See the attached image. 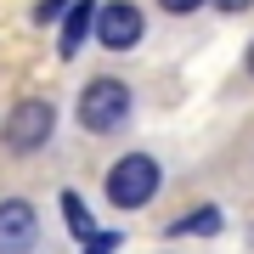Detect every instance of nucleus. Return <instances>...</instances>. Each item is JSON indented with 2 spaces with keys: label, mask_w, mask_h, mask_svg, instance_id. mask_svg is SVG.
Returning a JSON list of instances; mask_svg holds the SVG:
<instances>
[{
  "label": "nucleus",
  "mask_w": 254,
  "mask_h": 254,
  "mask_svg": "<svg viewBox=\"0 0 254 254\" xmlns=\"http://www.w3.org/2000/svg\"><path fill=\"white\" fill-rule=\"evenodd\" d=\"M79 125L91 130V136H119V130L130 125V85L113 79V73H102L79 91Z\"/></svg>",
  "instance_id": "1"
},
{
  "label": "nucleus",
  "mask_w": 254,
  "mask_h": 254,
  "mask_svg": "<svg viewBox=\"0 0 254 254\" xmlns=\"http://www.w3.org/2000/svg\"><path fill=\"white\" fill-rule=\"evenodd\" d=\"M158 181H164V170H158L153 153H125L108 170V203L113 209H141V203L158 198Z\"/></svg>",
  "instance_id": "2"
},
{
  "label": "nucleus",
  "mask_w": 254,
  "mask_h": 254,
  "mask_svg": "<svg viewBox=\"0 0 254 254\" xmlns=\"http://www.w3.org/2000/svg\"><path fill=\"white\" fill-rule=\"evenodd\" d=\"M51 130H57V108L46 96H23L17 108L6 113V147L11 153H40V147L51 141Z\"/></svg>",
  "instance_id": "3"
},
{
  "label": "nucleus",
  "mask_w": 254,
  "mask_h": 254,
  "mask_svg": "<svg viewBox=\"0 0 254 254\" xmlns=\"http://www.w3.org/2000/svg\"><path fill=\"white\" fill-rule=\"evenodd\" d=\"M141 34H147V17H141V6H130V0H108V6L96 11V40L108 51L141 46Z\"/></svg>",
  "instance_id": "4"
},
{
  "label": "nucleus",
  "mask_w": 254,
  "mask_h": 254,
  "mask_svg": "<svg viewBox=\"0 0 254 254\" xmlns=\"http://www.w3.org/2000/svg\"><path fill=\"white\" fill-rule=\"evenodd\" d=\"M40 237V215L28 198H0V254H28Z\"/></svg>",
  "instance_id": "5"
},
{
  "label": "nucleus",
  "mask_w": 254,
  "mask_h": 254,
  "mask_svg": "<svg viewBox=\"0 0 254 254\" xmlns=\"http://www.w3.org/2000/svg\"><path fill=\"white\" fill-rule=\"evenodd\" d=\"M91 28H96V6H91V0H79V6L63 17V57L79 51L85 40H91Z\"/></svg>",
  "instance_id": "6"
},
{
  "label": "nucleus",
  "mask_w": 254,
  "mask_h": 254,
  "mask_svg": "<svg viewBox=\"0 0 254 254\" xmlns=\"http://www.w3.org/2000/svg\"><path fill=\"white\" fill-rule=\"evenodd\" d=\"M187 232L215 237V232H220V209H215V203H203V209H192L187 220H175V226H170V237H187Z\"/></svg>",
  "instance_id": "7"
},
{
  "label": "nucleus",
  "mask_w": 254,
  "mask_h": 254,
  "mask_svg": "<svg viewBox=\"0 0 254 254\" xmlns=\"http://www.w3.org/2000/svg\"><path fill=\"white\" fill-rule=\"evenodd\" d=\"M63 215H68V232L73 237H85V243L96 237V220H91V209L79 203V192H63Z\"/></svg>",
  "instance_id": "8"
},
{
  "label": "nucleus",
  "mask_w": 254,
  "mask_h": 254,
  "mask_svg": "<svg viewBox=\"0 0 254 254\" xmlns=\"http://www.w3.org/2000/svg\"><path fill=\"white\" fill-rule=\"evenodd\" d=\"M119 249V232H96L91 243H85V254H113Z\"/></svg>",
  "instance_id": "9"
},
{
  "label": "nucleus",
  "mask_w": 254,
  "mask_h": 254,
  "mask_svg": "<svg viewBox=\"0 0 254 254\" xmlns=\"http://www.w3.org/2000/svg\"><path fill=\"white\" fill-rule=\"evenodd\" d=\"M63 11H68V0H40V6H34V23H51V17H63Z\"/></svg>",
  "instance_id": "10"
},
{
  "label": "nucleus",
  "mask_w": 254,
  "mask_h": 254,
  "mask_svg": "<svg viewBox=\"0 0 254 254\" xmlns=\"http://www.w3.org/2000/svg\"><path fill=\"white\" fill-rule=\"evenodd\" d=\"M164 11H175V17H187V11H198V6H209V0H158Z\"/></svg>",
  "instance_id": "11"
},
{
  "label": "nucleus",
  "mask_w": 254,
  "mask_h": 254,
  "mask_svg": "<svg viewBox=\"0 0 254 254\" xmlns=\"http://www.w3.org/2000/svg\"><path fill=\"white\" fill-rule=\"evenodd\" d=\"M215 6H220V11H249L254 0H215Z\"/></svg>",
  "instance_id": "12"
},
{
  "label": "nucleus",
  "mask_w": 254,
  "mask_h": 254,
  "mask_svg": "<svg viewBox=\"0 0 254 254\" xmlns=\"http://www.w3.org/2000/svg\"><path fill=\"white\" fill-rule=\"evenodd\" d=\"M249 73H254V46H249Z\"/></svg>",
  "instance_id": "13"
}]
</instances>
